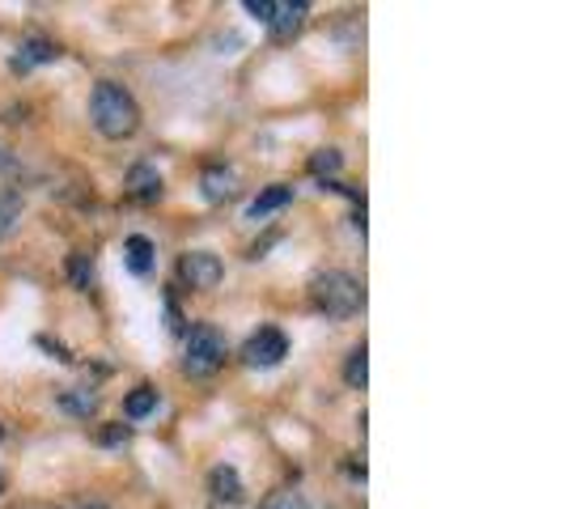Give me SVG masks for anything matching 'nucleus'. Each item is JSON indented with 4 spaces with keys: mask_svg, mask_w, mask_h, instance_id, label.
I'll list each match as a JSON object with an SVG mask.
<instances>
[{
    "mask_svg": "<svg viewBox=\"0 0 564 509\" xmlns=\"http://www.w3.org/2000/svg\"><path fill=\"white\" fill-rule=\"evenodd\" d=\"M226 366V336L213 323H196L187 332V348H183V369L192 378H208Z\"/></svg>",
    "mask_w": 564,
    "mask_h": 509,
    "instance_id": "7ed1b4c3",
    "label": "nucleus"
},
{
    "mask_svg": "<svg viewBox=\"0 0 564 509\" xmlns=\"http://www.w3.org/2000/svg\"><path fill=\"white\" fill-rule=\"evenodd\" d=\"M89 115H94V128H98L107 141H128V137H137V128H141V107H137V98L119 82L94 85V94H89Z\"/></svg>",
    "mask_w": 564,
    "mask_h": 509,
    "instance_id": "f257e3e1",
    "label": "nucleus"
},
{
    "mask_svg": "<svg viewBox=\"0 0 564 509\" xmlns=\"http://www.w3.org/2000/svg\"><path fill=\"white\" fill-rule=\"evenodd\" d=\"M0 437H4V429H0Z\"/></svg>",
    "mask_w": 564,
    "mask_h": 509,
    "instance_id": "5701e85b",
    "label": "nucleus"
},
{
    "mask_svg": "<svg viewBox=\"0 0 564 509\" xmlns=\"http://www.w3.org/2000/svg\"><path fill=\"white\" fill-rule=\"evenodd\" d=\"M158 412V391L153 387H137L132 396L123 399V416L128 421H144V416H153Z\"/></svg>",
    "mask_w": 564,
    "mask_h": 509,
    "instance_id": "2eb2a0df",
    "label": "nucleus"
},
{
    "mask_svg": "<svg viewBox=\"0 0 564 509\" xmlns=\"http://www.w3.org/2000/svg\"><path fill=\"white\" fill-rule=\"evenodd\" d=\"M311 302L314 311L332 314V318H348V314H357L366 306V289H361L357 277L332 268V272H318L311 281Z\"/></svg>",
    "mask_w": 564,
    "mask_h": 509,
    "instance_id": "f03ea898",
    "label": "nucleus"
},
{
    "mask_svg": "<svg viewBox=\"0 0 564 509\" xmlns=\"http://www.w3.org/2000/svg\"><path fill=\"white\" fill-rule=\"evenodd\" d=\"M306 18H311V4H306V0H272V9H268V22H263V26L272 30V39L289 43L297 30L306 26Z\"/></svg>",
    "mask_w": 564,
    "mask_h": 509,
    "instance_id": "423d86ee",
    "label": "nucleus"
},
{
    "mask_svg": "<svg viewBox=\"0 0 564 509\" xmlns=\"http://www.w3.org/2000/svg\"><path fill=\"white\" fill-rule=\"evenodd\" d=\"M128 437H132V429H128V424H115V429L102 433V442H107V446H119V442H128Z\"/></svg>",
    "mask_w": 564,
    "mask_h": 509,
    "instance_id": "aec40b11",
    "label": "nucleus"
},
{
    "mask_svg": "<svg viewBox=\"0 0 564 509\" xmlns=\"http://www.w3.org/2000/svg\"><path fill=\"white\" fill-rule=\"evenodd\" d=\"M199 192L208 204H221V199L234 196V170L229 166H208L204 170V178H199Z\"/></svg>",
    "mask_w": 564,
    "mask_h": 509,
    "instance_id": "9b49d317",
    "label": "nucleus"
},
{
    "mask_svg": "<svg viewBox=\"0 0 564 509\" xmlns=\"http://www.w3.org/2000/svg\"><path fill=\"white\" fill-rule=\"evenodd\" d=\"M153 254L158 251H153V242H149L144 234H132V238L123 242V263H128L137 277H149V272H153Z\"/></svg>",
    "mask_w": 564,
    "mask_h": 509,
    "instance_id": "f8f14e48",
    "label": "nucleus"
},
{
    "mask_svg": "<svg viewBox=\"0 0 564 509\" xmlns=\"http://www.w3.org/2000/svg\"><path fill=\"white\" fill-rule=\"evenodd\" d=\"M178 277L192 289H199V293H208V289H217L226 281V263H221V254L213 251H187L183 263H178Z\"/></svg>",
    "mask_w": 564,
    "mask_h": 509,
    "instance_id": "39448f33",
    "label": "nucleus"
},
{
    "mask_svg": "<svg viewBox=\"0 0 564 509\" xmlns=\"http://www.w3.org/2000/svg\"><path fill=\"white\" fill-rule=\"evenodd\" d=\"M293 199V187L289 183H272V187H263L259 196L251 199V208H247V217L251 221H263V217H272V213H281L284 204Z\"/></svg>",
    "mask_w": 564,
    "mask_h": 509,
    "instance_id": "6e6552de",
    "label": "nucleus"
},
{
    "mask_svg": "<svg viewBox=\"0 0 564 509\" xmlns=\"http://www.w3.org/2000/svg\"><path fill=\"white\" fill-rule=\"evenodd\" d=\"M128 192H132V199H141V204L162 199V174H158L153 166H132V174H128Z\"/></svg>",
    "mask_w": 564,
    "mask_h": 509,
    "instance_id": "9d476101",
    "label": "nucleus"
},
{
    "mask_svg": "<svg viewBox=\"0 0 564 509\" xmlns=\"http://www.w3.org/2000/svg\"><path fill=\"white\" fill-rule=\"evenodd\" d=\"M259 509H311V501H306V492H297V488H276Z\"/></svg>",
    "mask_w": 564,
    "mask_h": 509,
    "instance_id": "6ab92c4d",
    "label": "nucleus"
},
{
    "mask_svg": "<svg viewBox=\"0 0 564 509\" xmlns=\"http://www.w3.org/2000/svg\"><path fill=\"white\" fill-rule=\"evenodd\" d=\"M18 221H22V196L18 192H0V238H9Z\"/></svg>",
    "mask_w": 564,
    "mask_h": 509,
    "instance_id": "dca6fc26",
    "label": "nucleus"
},
{
    "mask_svg": "<svg viewBox=\"0 0 564 509\" xmlns=\"http://www.w3.org/2000/svg\"><path fill=\"white\" fill-rule=\"evenodd\" d=\"M68 281L77 284V289H89V284H94V259L85 251L68 254Z\"/></svg>",
    "mask_w": 564,
    "mask_h": 509,
    "instance_id": "a211bd4d",
    "label": "nucleus"
},
{
    "mask_svg": "<svg viewBox=\"0 0 564 509\" xmlns=\"http://www.w3.org/2000/svg\"><path fill=\"white\" fill-rule=\"evenodd\" d=\"M208 492H213L217 501H226V506H238V501H242V476L221 463V467L208 472Z\"/></svg>",
    "mask_w": 564,
    "mask_h": 509,
    "instance_id": "1a4fd4ad",
    "label": "nucleus"
},
{
    "mask_svg": "<svg viewBox=\"0 0 564 509\" xmlns=\"http://www.w3.org/2000/svg\"><path fill=\"white\" fill-rule=\"evenodd\" d=\"M59 59V47L52 39H43V34H34L26 39L22 47H18V56L9 59L13 64V73H30V68H43V64H56Z\"/></svg>",
    "mask_w": 564,
    "mask_h": 509,
    "instance_id": "0eeeda50",
    "label": "nucleus"
},
{
    "mask_svg": "<svg viewBox=\"0 0 564 509\" xmlns=\"http://www.w3.org/2000/svg\"><path fill=\"white\" fill-rule=\"evenodd\" d=\"M339 166H344V153H339V149H318L311 158L314 178H332V174H339Z\"/></svg>",
    "mask_w": 564,
    "mask_h": 509,
    "instance_id": "f3484780",
    "label": "nucleus"
},
{
    "mask_svg": "<svg viewBox=\"0 0 564 509\" xmlns=\"http://www.w3.org/2000/svg\"><path fill=\"white\" fill-rule=\"evenodd\" d=\"M344 382H348L352 391H366V382H369V348L366 344H357V348L348 353V361H344Z\"/></svg>",
    "mask_w": 564,
    "mask_h": 509,
    "instance_id": "4468645a",
    "label": "nucleus"
},
{
    "mask_svg": "<svg viewBox=\"0 0 564 509\" xmlns=\"http://www.w3.org/2000/svg\"><path fill=\"white\" fill-rule=\"evenodd\" d=\"M98 403H102L98 391H85V387H73V391L59 396V408H64L68 416H82V421H89V416L98 412Z\"/></svg>",
    "mask_w": 564,
    "mask_h": 509,
    "instance_id": "ddd939ff",
    "label": "nucleus"
},
{
    "mask_svg": "<svg viewBox=\"0 0 564 509\" xmlns=\"http://www.w3.org/2000/svg\"><path fill=\"white\" fill-rule=\"evenodd\" d=\"M0 488H4V476H0Z\"/></svg>",
    "mask_w": 564,
    "mask_h": 509,
    "instance_id": "4be33fe9",
    "label": "nucleus"
},
{
    "mask_svg": "<svg viewBox=\"0 0 564 509\" xmlns=\"http://www.w3.org/2000/svg\"><path fill=\"white\" fill-rule=\"evenodd\" d=\"M289 357V336L281 327H259L247 344H242V361L251 369H276Z\"/></svg>",
    "mask_w": 564,
    "mask_h": 509,
    "instance_id": "20e7f679",
    "label": "nucleus"
},
{
    "mask_svg": "<svg viewBox=\"0 0 564 509\" xmlns=\"http://www.w3.org/2000/svg\"><path fill=\"white\" fill-rule=\"evenodd\" d=\"M77 509H107V506H77Z\"/></svg>",
    "mask_w": 564,
    "mask_h": 509,
    "instance_id": "412c9836",
    "label": "nucleus"
}]
</instances>
